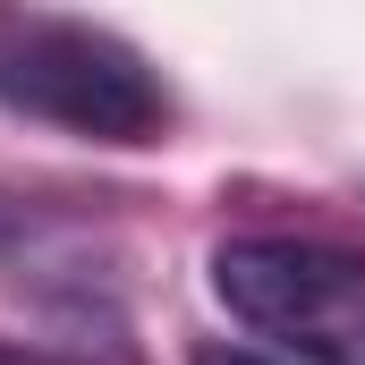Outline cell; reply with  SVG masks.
<instances>
[{"mask_svg": "<svg viewBox=\"0 0 365 365\" xmlns=\"http://www.w3.org/2000/svg\"><path fill=\"white\" fill-rule=\"evenodd\" d=\"M187 365H272V357H255V349H221V340H212V349H195Z\"/></svg>", "mask_w": 365, "mask_h": 365, "instance_id": "cell-3", "label": "cell"}, {"mask_svg": "<svg viewBox=\"0 0 365 365\" xmlns=\"http://www.w3.org/2000/svg\"><path fill=\"white\" fill-rule=\"evenodd\" d=\"M0 365H51L43 349H26V340H0Z\"/></svg>", "mask_w": 365, "mask_h": 365, "instance_id": "cell-4", "label": "cell"}, {"mask_svg": "<svg viewBox=\"0 0 365 365\" xmlns=\"http://www.w3.org/2000/svg\"><path fill=\"white\" fill-rule=\"evenodd\" d=\"M212 297L297 365H365V255L331 238H230Z\"/></svg>", "mask_w": 365, "mask_h": 365, "instance_id": "cell-2", "label": "cell"}, {"mask_svg": "<svg viewBox=\"0 0 365 365\" xmlns=\"http://www.w3.org/2000/svg\"><path fill=\"white\" fill-rule=\"evenodd\" d=\"M0 110L86 145H162L179 119V93L128 34L93 17L0 9Z\"/></svg>", "mask_w": 365, "mask_h": 365, "instance_id": "cell-1", "label": "cell"}]
</instances>
